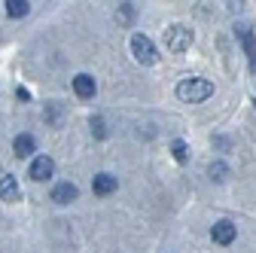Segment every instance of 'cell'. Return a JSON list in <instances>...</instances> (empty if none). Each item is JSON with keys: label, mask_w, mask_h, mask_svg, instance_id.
Instances as JSON below:
<instances>
[{"label": "cell", "mask_w": 256, "mask_h": 253, "mask_svg": "<svg viewBox=\"0 0 256 253\" xmlns=\"http://www.w3.org/2000/svg\"><path fill=\"white\" fill-rule=\"evenodd\" d=\"M210 94H214V82H210V80H202V76H186V80H180V86H177V98L186 101V104L208 101Z\"/></svg>", "instance_id": "1"}, {"label": "cell", "mask_w": 256, "mask_h": 253, "mask_svg": "<svg viewBox=\"0 0 256 253\" xmlns=\"http://www.w3.org/2000/svg\"><path fill=\"white\" fill-rule=\"evenodd\" d=\"M165 46L168 52H186L192 46V30L183 24H174L171 30H165Z\"/></svg>", "instance_id": "2"}, {"label": "cell", "mask_w": 256, "mask_h": 253, "mask_svg": "<svg viewBox=\"0 0 256 253\" xmlns=\"http://www.w3.org/2000/svg\"><path fill=\"white\" fill-rule=\"evenodd\" d=\"M132 52H134V58L140 61V64H156V58H158V52H156V46H152V40L146 34H134L132 37Z\"/></svg>", "instance_id": "3"}, {"label": "cell", "mask_w": 256, "mask_h": 253, "mask_svg": "<svg viewBox=\"0 0 256 253\" xmlns=\"http://www.w3.org/2000/svg\"><path fill=\"white\" fill-rule=\"evenodd\" d=\"M52 174H55V162L49 156H37V159L30 162V177L34 180H49Z\"/></svg>", "instance_id": "4"}, {"label": "cell", "mask_w": 256, "mask_h": 253, "mask_svg": "<svg viewBox=\"0 0 256 253\" xmlns=\"http://www.w3.org/2000/svg\"><path fill=\"white\" fill-rule=\"evenodd\" d=\"M235 235H238V229L229 223V220H220V223L210 229V238H214L216 244H232V241H235Z\"/></svg>", "instance_id": "5"}, {"label": "cell", "mask_w": 256, "mask_h": 253, "mask_svg": "<svg viewBox=\"0 0 256 253\" xmlns=\"http://www.w3.org/2000/svg\"><path fill=\"white\" fill-rule=\"evenodd\" d=\"M238 40L244 43V52L250 58V70H256V43H253V30L247 24H238Z\"/></svg>", "instance_id": "6"}, {"label": "cell", "mask_w": 256, "mask_h": 253, "mask_svg": "<svg viewBox=\"0 0 256 253\" xmlns=\"http://www.w3.org/2000/svg\"><path fill=\"white\" fill-rule=\"evenodd\" d=\"M76 196H80V189H76L74 183H58V186L52 189V202H58V204H70Z\"/></svg>", "instance_id": "7"}, {"label": "cell", "mask_w": 256, "mask_h": 253, "mask_svg": "<svg viewBox=\"0 0 256 253\" xmlns=\"http://www.w3.org/2000/svg\"><path fill=\"white\" fill-rule=\"evenodd\" d=\"M0 202H22V189H18L16 177H4V180H0Z\"/></svg>", "instance_id": "8"}, {"label": "cell", "mask_w": 256, "mask_h": 253, "mask_svg": "<svg viewBox=\"0 0 256 253\" xmlns=\"http://www.w3.org/2000/svg\"><path fill=\"white\" fill-rule=\"evenodd\" d=\"M74 92L80 94L82 101H88V98H94V80L88 76V74H80L76 80H74Z\"/></svg>", "instance_id": "9"}, {"label": "cell", "mask_w": 256, "mask_h": 253, "mask_svg": "<svg viewBox=\"0 0 256 253\" xmlns=\"http://www.w3.org/2000/svg\"><path fill=\"white\" fill-rule=\"evenodd\" d=\"M34 138H30V134H18L16 140H12V150H16V156H18V159H28V156L30 152H34Z\"/></svg>", "instance_id": "10"}, {"label": "cell", "mask_w": 256, "mask_h": 253, "mask_svg": "<svg viewBox=\"0 0 256 253\" xmlns=\"http://www.w3.org/2000/svg\"><path fill=\"white\" fill-rule=\"evenodd\" d=\"M92 189H94V196H110L113 189H116V177L98 174V177H94V183H92Z\"/></svg>", "instance_id": "11"}, {"label": "cell", "mask_w": 256, "mask_h": 253, "mask_svg": "<svg viewBox=\"0 0 256 253\" xmlns=\"http://www.w3.org/2000/svg\"><path fill=\"white\" fill-rule=\"evenodd\" d=\"M6 16L10 18H22V16H28V10H30V4L28 0H6Z\"/></svg>", "instance_id": "12"}, {"label": "cell", "mask_w": 256, "mask_h": 253, "mask_svg": "<svg viewBox=\"0 0 256 253\" xmlns=\"http://www.w3.org/2000/svg\"><path fill=\"white\" fill-rule=\"evenodd\" d=\"M171 152H174V159H177V162H186V159H189V150H186V144H183V140H174Z\"/></svg>", "instance_id": "13"}, {"label": "cell", "mask_w": 256, "mask_h": 253, "mask_svg": "<svg viewBox=\"0 0 256 253\" xmlns=\"http://www.w3.org/2000/svg\"><path fill=\"white\" fill-rule=\"evenodd\" d=\"M226 174H229V168L222 165V162H214V165H210V177H214V180H226Z\"/></svg>", "instance_id": "14"}, {"label": "cell", "mask_w": 256, "mask_h": 253, "mask_svg": "<svg viewBox=\"0 0 256 253\" xmlns=\"http://www.w3.org/2000/svg\"><path fill=\"white\" fill-rule=\"evenodd\" d=\"M92 132L98 134V138H104V134H107V128H104V122H101V119H92Z\"/></svg>", "instance_id": "15"}]
</instances>
